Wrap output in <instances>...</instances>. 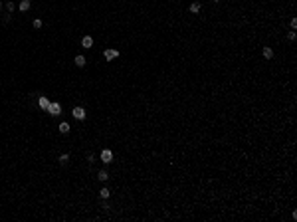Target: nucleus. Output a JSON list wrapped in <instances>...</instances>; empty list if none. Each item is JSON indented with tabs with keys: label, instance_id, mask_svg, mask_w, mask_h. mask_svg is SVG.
<instances>
[{
	"label": "nucleus",
	"instance_id": "nucleus-5",
	"mask_svg": "<svg viewBox=\"0 0 297 222\" xmlns=\"http://www.w3.org/2000/svg\"><path fill=\"white\" fill-rule=\"evenodd\" d=\"M81 46H83V48H91V46H93V38H91V36H83Z\"/></svg>",
	"mask_w": 297,
	"mask_h": 222
},
{
	"label": "nucleus",
	"instance_id": "nucleus-19",
	"mask_svg": "<svg viewBox=\"0 0 297 222\" xmlns=\"http://www.w3.org/2000/svg\"><path fill=\"white\" fill-rule=\"evenodd\" d=\"M0 6H2V2H0Z\"/></svg>",
	"mask_w": 297,
	"mask_h": 222
},
{
	"label": "nucleus",
	"instance_id": "nucleus-6",
	"mask_svg": "<svg viewBox=\"0 0 297 222\" xmlns=\"http://www.w3.org/2000/svg\"><path fill=\"white\" fill-rule=\"evenodd\" d=\"M57 129H60V133H61V135H66V133H70V123L61 121V123H60V127H57Z\"/></svg>",
	"mask_w": 297,
	"mask_h": 222
},
{
	"label": "nucleus",
	"instance_id": "nucleus-7",
	"mask_svg": "<svg viewBox=\"0 0 297 222\" xmlns=\"http://www.w3.org/2000/svg\"><path fill=\"white\" fill-rule=\"evenodd\" d=\"M50 103H52V101H48V97H40V99H38V105L42 109H48V105H50Z\"/></svg>",
	"mask_w": 297,
	"mask_h": 222
},
{
	"label": "nucleus",
	"instance_id": "nucleus-3",
	"mask_svg": "<svg viewBox=\"0 0 297 222\" xmlns=\"http://www.w3.org/2000/svg\"><path fill=\"white\" fill-rule=\"evenodd\" d=\"M101 161H103L105 165H109V163L113 161V153L109 151V149H105V151H101Z\"/></svg>",
	"mask_w": 297,
	"mask_h": 222
},
{
	"label": "nucleus",
	"instance_id": "nucleus-18",
	"mask_svg": "<svg viewBox=\"0 0 297 222\" xmlns=\"http://www.w3.org/2000/svg\"><path fill=\"white\" fill-rule=\"evenodd\" d=\"M212 2H218V0H212Z\"/></svg>",
	"mask_w": 297,
	"mask_h": 222
},
{
	"label": "nucleus",
	"instance_id": "nucleus-4",
	"mask_svg": "<svg viewBox=\"0 0 297 222\" xmlns=\"http://www.w3.org/2000/svg\"><path fill=\"white\" fill-rule=\"evenodd\" d=\"M103 56H105V60H107V61H111V60H115V58L119 56V52H117V50H105Z\"/></svg>",
	"mask_w": 297,
	"mask_h": 222
},
{
	"label": "nucleus",
	"instance_id": "nucleus-15",
	"mask_svg": "<svg viewBox=\"0 0 297 222\" xmlns=\"http://www.w3.org/2000/svg\"><path fill=\"white\" fill-rule=\"evenodd\" d=\"M34 28H36V30H38V28H42V20H38V18L34 20Z\"/></svg>",
	"mask_w": 297,
	"mask_h": 222
},
{
	"label": "nucleus",
	"instance_id": "nucleus-16",
	"mask_svg": "<svg viewBox=\"0 0 297 222\" xmlns=\"http://www.w3.org/2000/svg\"><path fill=\"white\" fill-rule=\"evenodd\" d=\"M6 8H8V12H12V10H14V2H8V4H6Z\"/></svg>",
	"mask_w": 297,
	"mask_h": 222
},
{
	"label": "nucleus",
	"instance_id": "nucleus-2",
	"mask_svg": "<svg viewBox=\"0 0 297 222\" xmlns=\"http://www.w3.org/2000/svg\"><path fill=\"white\" fill-rule=\"evenodd\" d=\"M48 111H50V115L57 117V115L61 113V105L60 103H50V105H48Z\"/></svg>",
	"mask_w": 297,
	"mask_h": 222
},
{
	"label": "nucleus",
	"instance_id": "nucleus-1",
	"mask_svg": "<svg viewBox=\"0 0 297 222\" xmlns=\"http://www.w3.org/2000/svg\"><path fill=\"white\" fill-rule=\"evenodd\" d=\"M71 115H73V117H76L77 121H83V119H85V115H87V113H85V109H83V107H73V111H71Z\"/></svg>",
	"mask_w": 297,
	"mask_h": 222
},
{
	"label": "nucleus",
	"instance_id": "nucleus-12",
	"mask_svg": "<svg viewBox=\"0 0 297 222\" xmlns=\"http://www.w3.org/2000/svg\"><path fill=\"white\" fill-rule=\"evenodd\" d=\"M76 66H79V67L85 66V58L83 56H76Z\"/></svg>",
	"mask_w": 297,
	"mask_h": 222
},
{
	"label": "nucleus",
	"instance_id": "nucleus-9",
	"mask_svg": "<svg viewBox=\"0 0 297 222\" xmlns=\"http://www.w3.org/2000/svg\"><path fill=\"white\" fill-rule=\"evenodd\" d=\"M20 10H22V12L30 10V0H22V2H20Z\"/></svg>",
	"mask_w": 297,
	"mask_h": 222
},
{
	"label": "nucleus",
	"instance_id": "nucleus-8",
	"mask_svg": "<svg viewBox=\"0 0 297 222\" xmlns=\"http://www.w3.org/2000/svg\"><path fill=\"white\" fill-rule=\"evenodd\" d=\"M99 196H101V199H109V196H111V190L109 189H101L99 190Z\"/></svg>",
	"mask_w": 297,
	"mask_h": 222
},
{
	"label": "nucleus",
	"instance_id": "nucleus-13",
	"mask_svg": "<svg viewBox=\"0 0 297 222\" xmlns=\"http://www.w3.org/2000/svg\"><path fill=\"white\" fill-rule=\"evenodd\" d=\"M190 12H194V14L200 12V4H198V2H192V4H190Z\"/></svg>",
	"mask_w": 297,
	"mask_h": 222
},
{
	"label": "nucleus",
	"instance_id": "nucleus-10",
	"mask_svg": "<svg viewBox=\"0 0 297 222\" xmlns=\"http://www.w3.org/2000/svg\"><path fill=\"white\" fill-rule=\"evenodd\" d=\"M264 58L271 60V58H274V50H271V48H264Z\"/></svg>",
	"mask_w": 297,
	"mask_h": 222
},
{
	"label": "nucleus",
	"instance_id": "nucleus-11",
	"mask_svg": "<svg viewBox=\"0 0 297 222\" xmlns=\"http://www.w3.org/2000/svg\"><path fill=\"white\" fill-rule=\"evenodd\" d=\"M97 179L99 180H107L109 179V173H107V170H99V173H97Z\"/></svg>",
	"mask_w": 297,
	"mask_h": 222
},
{
	"label": "nucleus",
	"instance_id": "nucleus-17",
	"mask_svg": "<svg viewBox=\"0 0 297 222\" xmlns=\"http://www.w3.org/2000/svg\"><path fill=\"white\" fill-rule=\"evenodd\" d=\"M93 161H95V157L89 153V155H87V163H93Z\"/></svg>",
	"mask_w": 297,
	"mask_h": 222
},
{
	"label": "nucleus",
	"instance_id": "nucleus-14",
	"mask_svg": "<svg viewBox=\"0 0 297 222\" xmlns=\"http://www.w3.org/2000/svg\"><path fill=\"white\" fill-rule=\"evenodd\" d=\"M67 161H70V155H67V153H63V155L60 157V163H61V165H66Z\"/></svg>",
	"mask_w": 297,
	"mask_h": 222
}]
</instances>
